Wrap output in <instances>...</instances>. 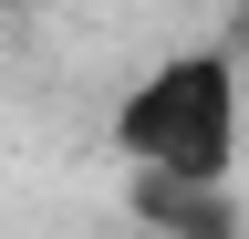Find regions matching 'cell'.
Returning <instances> with one entry per match:
<instances>
[{
  "mask_svg": "<svg viewBox=\"0 0 249 239\" xmlns=\"http://www.w3.org/2000/svg\"><path fill=\"white\" fill-rule=\"evenodd\" d=\"M239 63H249V42H239Z\"/></svg>",
  "mask_w": 249,
  "mask_h": 239,
  "instance_id": "obj_2",
  "label": "cell"
},
{
  "mask_svg": "<svg viewBox=\"0 0 249 239\" xmlns=\"http://www.w3.org/2000/svg\"><path fill=\"white\" fill-rule=\"evenodd\" d=\"M239 114H249V83H239V52H166V63L135 73V94L114 104V146L124 166L145 177H177V187H218L239 166Z\"/></svg>",
  "mask_w": 249,
  "mask_h": 239,
  "instance_id": "obj_1",
  "label": "cell"
}]
</instances>
